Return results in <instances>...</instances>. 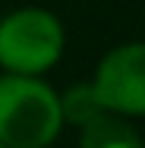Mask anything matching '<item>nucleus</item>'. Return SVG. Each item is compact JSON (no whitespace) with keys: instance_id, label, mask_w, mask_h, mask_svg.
I'll use <instances>...</instances> for the list:
<instances>
[{"instance_id":"f257e3e1","label":"nucleus","mask_w":145,"mask_h":148,"mask_svg":"<svg viewBox=\"0 0 145 148\" xmlns=\"http://www.w3.org/2000/svg\"><path fill=\"white\" fill-rule=\"evenodd\" d=\"M63 126L54 88L35 76L0 79V142L10 148H47Z\"/></svg>"},{"instance_id":"f03ea898","label":"nucleus","mask_w":145,"mask_h":148,"mask_svg":"<svg viewBox=\"0 0 145 148\" xmlns=\"http://www.w3.org/2000/svg\"><path fill=\"white\" fill-rule=\"evenodd\" d=\"M63 54V25L47 10H16L0 22V63L10 73L38 76Z\"/></svg>"},{"instance_id":"7ed1b4c3","label":"nucleus","mask_w":145,"mask_h":148,"mask_svg":"<svg viewBox=\"0 0 145 148\" xmlns=\"http://www.w3.org/2000/svg\"><path fill=\"white\" fill-rule=\"evenodd\" d=\"M95 91L114 114H145V44H123L98 63Z\"/></svg>"},{"instance_id":"20e7f679","label":"nucleus","mask_w":145,"mask_h":148,"mask_svg":"<svg viewBox=\"0 0 145 148\" xmlns=\"http://www.w3.org/2000/svg\"><path fill=\"white\" fill-rule=\"evenodd\" d=\"M82 136H79V148H142L139 132L123 123L120 117H114L111 110L91 117L88 123L79 126Z\"/></svg>"},{"instance_id":"39448f33","label":"nucleus","mask_w":145,"mask_h":148,"mask_svg":"<svg viewBox=\"0 0 145 148\" xmlns=\"http://www.w3.org/2000/svg\"><path fill=\"white\" fill-rule=\"evenodd\" d=\"M60 110H63V120L82 126V123H88L91 117L104 114L107 107L101 104L95 85H88V82H76V85H69V88L63 91V98H60Z\"/></svg>"},{"instance_id":"423d86ee","label":"nucleus","mask_w":145,"mask_h":148,"mask_svg":"<svg viewBox=\"0 0 145 148\" xmlns=\"http://www.w3.org/2000/svg\"><path fill=\"white\" fill-rule=\"evenodd\" d=\"M0 148H10V145H3V142H0Z\"/></svg>"}]
</instances>
